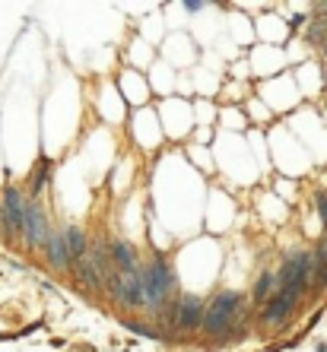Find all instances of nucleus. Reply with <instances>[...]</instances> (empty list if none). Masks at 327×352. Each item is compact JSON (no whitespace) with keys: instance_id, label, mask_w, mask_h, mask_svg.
I'll use <instances>...</instances> for the list:
<instances>
[{"instance_id":"f257e3e1","label":"nucleus","mask_w":327,"mask_h":352,"mask_svg":"<svg viewBox=\"0 0 327 352\" xmlns=\"http://www.w3.org/2000/svg\"><path fill=\"white\" fill-rule=\"evenodd\" d=\"M311 267H315L311 254H305V251L289 254L286 263H283V270H279V298H286V302H293V305L299 302L305 286H308Z\"/></svg>"},{"instance_id":"f03ea898","label":"nucleus","mask_w":327,"mask_h":352,"mask_svg":"<svg viewBox=\"0 0 327 352\" xmlns=\"http://www.w3.org/2000/svg\"><path fill=\"white\" fill-rule=\"evenodd\" d=\"M242 311V295L238 292H220L213 298V305L204 314V330L210 336L229 333V327L235 324V314Z\"/></svg>"},{"instance_id":"7ed1b4c3","label":"nucleus","mask_w":327,"mask_h":352,"mask_svg":"<svg viewBox=\"0 0 327 352\" xmlns=\"http://www.w3.org/2000/svg\"><path fill=\"white\" fill-rule=\"evenodd\" d=\"M172 283H175V276L162 257H156L147 270H143V295H147V305L153 311H162L165 308L169 292H172Z\"/></svg>"},{"instance_id":"20e7f679","label":"nucleus","mask_w":327,"mask_h":352,"mask_svg":"<svg viewBox=\"0 0 327 352\" xmlns=\"http://www.w3.org/2000/svg\"><path fill=\"white\" fill-rule=\"evenodd\" d=\"M48 219L41 213V206L25 200V219H23V238L29 248H45L48 245Z\"/></svg>"},{"instance_id":"39448f33","label":"nucleus","mask_w":327,"mask_h":352,"mask_svg":"<svg viewBox=\"0 0 327 352\" xmlns=\"http://www.w3.org/2000/svg\"><path fill=\"white\" fill-rule=\"evenodd\" d=\"M112 292L121 305H131V308H143L147 305V295H143V270H137L134 276H118L112 283Z\"/></svg>"},{"instance_id":"423d86ee","label":"nucleus","mask_w":327,"mask_h":352,"mask_svg":"<svg viewBox=\"0 0 327 352\" xmlns=\"http://www.w3.org/2000/svg\"><path fill=\"white\" fill-rule=\"evenodd\" d=\"M204 302L197 295H184L175 308V324L184 330H194V327H204Z\"/></svg>"},{"instance_id":"0eeeda50","label":"nucleus","mask_w":327,"mask_h":352,"mask_svg":"<svg viewBox=\"0 0 327 352\" xmlns=\"http://www.w3.org/2000/svg\"><path fill=\"white\" fill-rule=\"evenodd\" d=\"M23 219H25V200L17 188L3 190V226L7 232H23Z\"/></svg>"},{"instance_id":"6e6552de","label":"nucleus","mask_w":327,"mask_h":352,"mask_svg":"<svg viewBox=\"0 0 327 352\" xmlns=\"http://www.w3.org/2000/svg\"><path fill=\"white\" fill-rule=\"evenodd\" d=\"M45 254H48L51 267H58V270H70V267H74V257H70V248H67L64 232H51L48 245H45Z\"/></svg>"},{"instance_id":"1a4fd4ad","label":"nucleus","mask_w":327,"mask_h":352,"mask_svg":"<svg viewBox=\"0 0 327 352\" xmlns=\"http://www.w3.org/2000/svg\"><path fill=\"white\" fill-rule=\"evenodd\" d=\"M112 261H115V267H118L121 276H134V273L140 270L137 257H134V248L127 245V241H115V245H112Z\"/></svg>"},{"instance_id":"9d476101","label":"nucleus","mask_w":327,"mask_h":352,"mask_svg":"<svg viewBox=\"0 0 327 352\" xmlns=\"http://www.w3.org/2000/svg\"><path fill=\"white\" fill-rule=\"evenodd\" d=\"M293 308L295 305L286 302V298H273V302H267V308H264V320L277 327V324H283L286 318H293Z\"/></svg>"},{"instance_id":"9b49d317","label":"nucleus","mask_w":327,"mask_h":352,"mask_svg":"<svg viewBox=\"0 0 327 352\" xmlns=\"http://www.w3.org/2000/svg\"><path fill=\"white\" fill-rule=\"evenodd\" d=\"M64 235H67V248H70V257H74V263L86 261V251H89V245H86V235H83L80 226H70Z\"/></svg>"},{"instance_id":"f8f14e48","label":"nucleus","mask_w":327,"mask_h":352,"mask_svg":"<svg viewBox=\"0 0 327 352\" xmlns=\"http://www.w3.org/2000/svg\"><path fill=\"white\" fill-rule=\"evenodd\" d=\"M76 270H80L83 283H86L89 289H102V279H98V273H96V267H92L89 257H86V261H80V267H76Z\"/></svg>"},{"instance_id":"ddd939ff","label":"nucleus","mask_w":327,"mask_h":352,"mask_svg":"<svg viewBox=\"0 0 327 352\" xmlns=\"http://www.w3.org/2000/svg\"><path fill=\"white\" fill-rule=\"evenodd\" d=\"M124 327L131 330V333L149 336V340H165V333H162V330H156V327H143V324H137V320H124Z\"/></svg>"},{"instance_id":"4468645a","label":"nucleus","mask_w":327,"mask_h":352,"mask_svg":"<svg viewBox=\"0 0 327 352\" xmlns=\"http://www.w3.org/2000/svg\"><path fill=\"white\" fill-rule=\"evenodd\" d=\"M270 286H273V273H264L257 283H254V302H264L270 292Z\"/></svg>"},{"instance_id":"2eb2a0df","label":"nucleus","mask_w":327,"mask_h":352,"mask_svg":"<svg viewBox=\"0 0 327 352\" xmlns=\"http://www.w3.org/2000/svg\"><path fill=\"white\" fill-rule=\"evenodd\" d=\"M48 159H45V156H41V162H39V168H35V181H32V194H39V190H41V184H45V178H48V172H51V168H48Z\"/></svg>"},{"instance_id":"dca6fc26","label":"nucleus","mask_w":327,"mask_h":352,"mask_svg":"<svg viewBox=\"0 0 327 352\" xmlns=\"http://www.w3.org/2000/svg\"><path fill=\"white\" fill-rule=\"evenodd\" d=\"M315 204H318L321 222H324V229H327V194H318V197H315Z\"/></svg>"},{"instance_id":"f3484780","label":"nucleus","mask_w":327,"mask_h":352,"mask_svg":"<svg viewBox=\"0 0 327 352\" xmlns=\"http://www.w3.org/2000/svg\"><path fill=\"white\" fill-rule=\"evenodd\" d=\"M184 10H188V13H200L204 3H200V0H184Z\"/></svg>"},{"instance_id":"a211bd4d","label":"nucleus","mask_w":327,"mask_h":352,"mask_svg":"<svg viewBox=\"0 0 327 352\" xmlns=\"http://www.w3.org/2000/svg\"><path fill=\"white\" fill-rule=\"evenodd\" d=\"M318 352H327V343H321V346H318Z\"/></svg>"},{"instance_id":"6ab92c4d","label":"nucleus","mask_w":327,"mask_h":352,"mask_svg":"<svg viewBox=\"0 0 327 352\" xmlns=\"http://www.w3.org/2000/svg\"><path fill=\"white\" fill-rule=\"evenodd\" d=\"M321 283H324V286H327V273H324V276H321Z\"/></svg>"},{"instance_id":"aec40b11","label":"nucleus","mask_w":327,"mask_h":352,"mask_svg":"<svg viewBox=\"0 0 327 352\" xmlns=\"http://www.w3.org/2000/svg\"><path fill=\"white\" fill-rule=\"evenodd\" d=\"M324 54H327V38H324Z\"/></svg>"}]
</instances>
